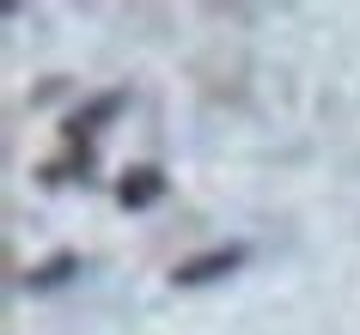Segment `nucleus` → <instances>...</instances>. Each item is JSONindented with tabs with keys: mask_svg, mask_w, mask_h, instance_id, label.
<instances>
[{
	"mask_svg": "<svg viewBox=\"0 0 360 335\" xmlns=\"http://www.w3.org/2000/svg\"><path fill=\"white\" fill-rule=\"evenodd\" d=\"M238 262H245V250H208V256L184 262V268H177V280H184V287H195V280H208V275H226V268H238Z\"/></svg>",
	"mask_w": 360,
	"mask_h": 335,
	"instance_id": "obj_1",
	"label": "nucleus"
},
{
	"mask_svg": "<svg viewBox=\"0 0 360 335\" xmlns=\"http://www.w3.org/2000/svg\"><path fill=\"white\" fill-rule=\"evenodd\" d=\"M153 195H159V177H153V171L122 177V202H153Z\"/></svg>",
	"mask_w": 360,
	"mask_h": 335,
	"instance_id": "obj_2",
	"label": "nucleus"
}]
</instances>
